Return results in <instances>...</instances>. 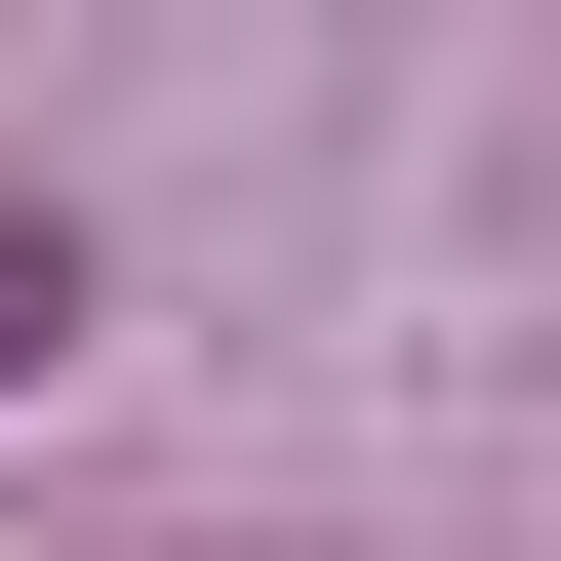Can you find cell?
Here are the masks:
<instances>
[{
  "label": "cell",
  "mask_w": 561,
  "mask_h": 561,
  "mask_svg": "<svg viewBox=\"0 0 561 561\" xmlns=\"http://www.w3.org/2000/svg\"><path fill=\"white\" fill-rule=\"evenodd\" d=\"M81 321H121V241H81V201H0V401L81 362Z\"/></svg>",
  "instance_id": "cell-1"
}]
</instances>
